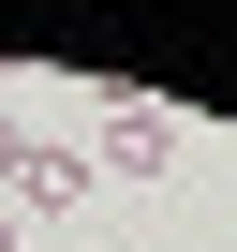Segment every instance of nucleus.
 <instances>
[{"instance_id":"f03ea898","label":"nucleus","mask_w":237,"mask_h":252,"mask_svg":"<svg viewBox=\"0 0 237 252\" xmlns=\"http://www.w3.org/2000/svg\"><path fill=\"white\" fill-rule=\"evenodd\" d=\"M0 208H30V222L89 208V149H15V178H0Z\"/></svg>"},{"instance_id":"20e7f679","label":"nucleus","mask_w":237,"mask_h":252,"mask_svg":"<svg viewBox=\"0 0 237 252\" xmlns=\"http://www.w3.org/2000/svg\"><path fill=\"white\" fill-rule=\"evenodd\" d=\"M0 252H15V208H0Z\"/></svg>"},{"instance_id":"7ed1b4c3","label":"nucleus","mask_w":237,"mask_h":252,"mask_svg":"<svg viewBox=\"0 0 237 252\" xmlns=\"http://www.w3.org/2000/svg\"><path fill=\"white\" fill-rule=\"evenodd\" d=\"M15 149H30V134H15V119H0V178H15Z\"/></svg>"},{"instance_id":"f257e3e1","label":"nucleus","mask_w":237,"mask_h":252,"mask_svg":"<svg viewBox=\"0 0 237 252\" xmlns=\"http://www.w3.org/2000/svg\"><path fill=\"white\" fill-rule=\"evenodd\" d=\"M104 163H118V178H178V119H163V104H104L89 178H104Z\"/></svg>"}]
</instances>
